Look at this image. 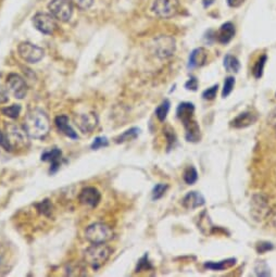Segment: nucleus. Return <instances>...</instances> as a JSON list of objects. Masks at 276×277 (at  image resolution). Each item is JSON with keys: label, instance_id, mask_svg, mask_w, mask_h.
<instances>
[{"label": "nucleus", "instance_id": "obj_1", "mask_svg": "<svg viewBox=\"0 0 276 277\" xmlns=\"http://www.w3.org/2000/svg\"><path fill=\"white\" fill-rule=\"evenodd\" d=\"M23 127L31 138L43 139L50 132V120L44 111L35 109L27 114Z\"/></svg>", "mask_w": 276, "mask_h": 277}, {"label": "nucleus", "instance_id": "obj_2", "mask_svg": "<svg viewBox=\"0 0 276 277\" xmlns=\"http://www.w3.org/2000/svg\"><path fill=\"white\" fill-rule=\"evenodd\" d=\"M195 107L191 102H182L179 104L176 110L177 118L183 122L186 130V139L188 141L196 143L200 138V128L194 118Z\"/></svg>", "mask_w": 276, "mask_h": 277}, {"label": "nucleus", "instance_id": "obj_3", "mask_svg": "<svg viewBox=\"0 0 276 277\" xmlns=\"http://www.w3.org/2000/svg\"><path fill=\"white\" fill-rule=\"evenodd\" d=\"M112 249L105 243H93L84 251V262L93 269H99L104 264L110 259Z\"/></svg>", "mask_w": 276, "mask_h": 277}, {"label": "nucleus", "instance_id": "obj_4", "mask_svg": "<svg viewBox=\"0 0 276 277\" xmlns=\"http://www.w3.org/2000/svg\"><path fill=\"white\" fill-rule=\"evenodd\" d=\"M5 135L7 137L9 144L14 149H24L29 147L30 140L29 135L25 132L24 127L19 126L15 123H6L5 124Z\"/></svg>", "mask_w": 276, "mask_h": 277}, {"label": "nucleus", "instance_id": "obj_5", "mask_svg": "<svg viewBox=\"0 0 276 277\" xmlns=\"http://www.w3.org/2000/svg\"><path fill=\"white\" fill-rule=\"evenodd\" d=\"M113 236V229L105 223H94L85 230V238L92 243H106L110 241Z\"/></svg>", "mask_w": 276, "mask_h": 277}, {"label": "nucleus", "instance_id": "obj_6", "mask_svg": "<svg viewBox=\"0 0 276 277\" xmlns=\"http://www.w3.org/2000/svg\"><path fill=\"white\" fill-rule=\"evenodd\" d=\"M48 10L56 20L68 22L73 15V5L71 0H51Z\"/></svg>", "mask_w": 276, "mask_h": 277}, {"label": "nucleus", "instance_id": "obj_7", "mask_svg": "<svg viewBox=\"0 0 276 277\" xmlns=\"http://www.w3.org/2000/svg\"><path fill=\"white\" fill-rule=\"evenodd\" d=\"M179 9H181V4L178 0H155L152 5L153 14L161 19L175 17Z\"/></svg>", "mask_w": 276, "mask_h": 277}, {"label": "nucleus", "instance_id": "obj_8", "mask_svg": "<svg viewBox=\"0 0 276 277\" xmlns=\"http://www.w3.org/2000/svg\"><path fill=\"white\" fill-rule=\"evenodd\" d=\"M269 212V204L264 195H253L250 201V215L256 222H260L267 216Z\"/></svg>", "mask_w": 276, "mask_h": 277}, {"label": "nucleus", "instance_id": "obj_9", "mask_svg": "<svg viewBox=\"0 0 276 277\" xmlns=\"http://www.w3.org/2000/svg\"><path fill=\"white\" fill-rule=\"evenodd\" d=\"M153 53L160 59H168L174 55L175 41L170 36H159L152 45Z\"/></svg>", "mask_w": 276, "mask_h": 277}, {"label": "nucleus", "instance_id": "obj_10", "mask_svg": "<svg viewBox=\"0 0 276 277\" xmlns=\"http://www.w3.org/2000/svg\"><path fill=\"white\" fill-rule=\"evenodd\" d=\"M18 53L24 61L29 63H37L40 62L44 58V50L36 46V45L24 42L19 45L18 47Z\"/></svg>", "mask_w": 276, "mask_h": 277}, {"label": "nucleus", "instance_id": "obj_11", "mask_svg": "<svg viewBox=\"0 0 276 277\" xmlns=\"http://www.w3.org/2000/svg\"><path fill=\"white\" fill-rule=\"evenodd\" d=\"M33 24L37 31L46 35L54 34L57 29L56 19L51 15L44 14V12H38L34 16Z\"/></svg>", "mask_w": 276, "mask_h": 277}, {"label": "nucleus", "instance_id": "obj_12", "mask_svg": "<svg viewBox=\"0 0 276 277\" xmlns=\"http://www.w3.org/2000/svg\"><path fill=\"white\" fill-rule=\"evenodd\" d=\"M7 90L17 99H23L28 93L27 83L23 77L16 73H11L7 77Z\"/></svg>", "mask_w": 276, "mask_h": 277}, {"label": "nucleus", "instance_id": "obj_13", "mask_svg": "<svg viewBox=\"0 0 276 277\" xmlns=\"http://www.w3.org/2000/svg\"><path fill=\"white\" fill-rule=\"evenodd\" d=\"M74 123L79 127V130L84 133L88 134L92 133L98 125V117L95 112H88V113H80L76 114L74 117Z\"/></svg>", "mask_w": 276, "mask_h": 277}, {"label": "nucleus", "instance_id": "obj_14", "mask_svg": "<svg viewBox=\"0 0 276 277\" xmlns=\"http://www.w3.org/2000/svg\"><path fill=\"white\" fill-rule=\"evenodd\" d=\"M79 200L82 204L87 205V207L96 208L101 200V194L97 188L86 187L81 190Z\"/></svg>", "mask_w": 276, "mask_h": 277}, {"label": "nucleus", "instance_id": "obj_15", "mask_svg": "<svg viewBox=\"0 0 276 277\" xmlns=\"http://www.w3.org/2000/svg\"><path fill=\"white\" fill-rule=\"evenodd\" d=\"M55 124L58 128V131L61 132L63 135H66L67 137L72 139H78L79 136L76 132L73 130L72 126L69 124V118L67 115H59L55 119Z\"/></svg>", "mask_w": 276, "mask_h": 277}, {"label": "nucleus", "instance_id": "obj_16", "mask_svg": "<svg viewBox=\"0 0 276 277\" xmlns=\"http://www.w3.org/2000/svg\"><path fill=\"white\" fill-rule=\"evenodd\" d=\"M61 159H62V151L60 149H58V148L45 151L42 154V161L51 163V169H50L51 173H55L58 169H59Z\"/></svg>", "mask_w": 276, "mask_h": 277}, {"label": "nucleus", "instance_id": "obj_17", "mask_svg": "<svg viewBox=\"0 0 276 277\" xmlns=\"http://www.w3.org/2000/svg\"><path fill=\"white\" fill-rule=\"evenodd\" d=\"M236 33L235 25L232 22L224 23L216 34V40L219 43L226 45L233 40Z\"/></svg>", "mask_w": 276, "mask_h": 277}, {"label": "nucleus", "instance_id": "obj_18", "mask_svg": "<svg viewBox=\"0 0 276 277\" xmlns=\"http://www.w3.org/2000/svg\"><path fill=\"white\" fill-rule=\"evenodd\" d=\"M208 59V53L204 48L200 47L195 49L189 56V60H188V68L189 69H195L202 67L203 64H205Z\"/></svg>", "mask_w": 276, "mask_h": 277}, {"label": "nucleus", "instance_id": "obj_19", "mask_svg": "<svg viewBox=\"0 0 276 277\" xmlns=\"http://www.w3.org/2000/svg\"><path fill=\"white\" fill-rule=\"evenodd\" d=\"M205 200L201 194H199L197 191H190L186 195L183 199V205L184 208L188 210H194L199 207H202Z\"/></svg>", "mask_w": 276, "mask_h": 277}, {"label": "nucleus", "instance_id": "obj_20", "mask_svg": "<svg viewBox=\"0 0 276 277\" xmlns=\"http://www.w3.org/2000/svg\"><path fill=\"white\" fill-rule=\"evenodd\" d=\"M255 121H256L255 114H253L252 112L246 111L237 115V117L230 122V125L235 128H245L255 123Z\"/></svg>", "mask_w": 276, "mask_h": 277}, {"label": "nucleus", "instance_id": "obj_21", "mask_svg": "<svg viewBox=\"0 0 276 277\" xmlns=\"http://www.w3.org/2000/svg\"><path fill=\"white\" fill-rule=\"evenodd\" d=\"M235 263H236V259H227L221 262H207L204 264V266L212 270H223L235 265Z\"/></svg>", "mask_w": 276, "mask_h": 277}, {"label": "nucleus", "instance_id": "obj_22", "mask_svg": "<svg viewBox=\"0 0 276 277\" xmlns=\"http://www.w3.org/2000/svg\"><path fill=\"white\" fill-rule=\"evenodd\" d=\"M224 67H225L228 72L237 73L240 70V63L236 57L232 55H227L224 58Z\"/></svg>", "mask_w": 276, "mask_h": 277}, {"label": "nucleus", "instance_id": "obj_23", "mask_svg": "<svg viewBox=\"0 0 276 277\" xmlns=\"http://www.w3.org/2000/svg\"><path fill=\"white\" fill-rule=\"evenodd\" d=\"M139 134V130L136 127H133V128H130V130H127L126 132H124L122 135H120L119 137L115 138V143L117 144H122V143H125V141H128V140H132V139H135Z\"/></svg>", "mask_w": 276, "mask_h": 277}, {"label": "nucleus", "instance_id": "obj_24", "mask_svg": "<svg viewBox=\"0 0 276 277\" xmlns=\"http://www.w3.org/2000/svg\"><path fill=\"white\" fill-rule=\"evenodd\" d=\"M170 101L164 100L161 105H160L156 109V117L160 122H164L166 117H168V113L170 111Z\"/></svg>", "mask_w": 276, "mask_h": 277}, {"label": "nucleus", "instance_id": "obj_25", "mask_svg": "<svg viewBox=\"0 0 276 277\" xmlns=\"http://www.w3.org/2000/svg\"><path fill=\"white\" fill-rule=\"evenodd\" d=\"M266 59H267L266 56L263 55L259 58L258 61L255 62L253 70H252V73H253V76L255 77V79H260V77L263 75V71H264V66H265Z\"/></svg>", "mask_w": 276, "mask_h": 277}, {"label": "nucleus", "instance_id": "obj_26", "mask_svg": "<svg viewBox=\"0 0 276 277\" xmlns=\"http://www.w3.org/2000/svg\"><path fill=\"white\" fill-rule=\"evenodd\" d=\"M5 117L10 119H18L21 113V106L20 105H12L10 107H6L2 110Z\"/></svg>", "mask_w": 276, "mask_h": 277}, {"label": "nucleus", "instance_id": "obj_27", "mask_svg": "<svg viewBox=\"0 0 276 277\" xmlns=\"http://www.w3.org/2000/svg\"><path fill=\"white\" fill-rule=\"evenodd\" d=\"M184 180H185V183L188 184V185H192V184H195L197 182V180H198V173H197L195 167L189 166L188 169L185 171Z\"/></svg>", "mask_w": 276, "mask_h": 277}, {"label": "nucleus", "instance_id": "obj_28", "mask_svg": "<svg viewBox=\"0 0 276 277\" xmlns=\"http://www.w3.org/2000/svg\"><path fill=\"white\" fill-rule=\"evenodd\" d=\"M36 208L40 213L46 216H50L51 212H53V204H51V202L48 200V199H45L44 201L37 203Z\"/></svg>", "mask_w": 276, "mask_h": 277}, {"label": "nucleus", "instance_id": "obj_29", "mask_svg": "<svg viewBox=\"0 0 276 277\" xmlns=\"http://www.w3.org/2000/svg\"><path fill=\"white\" fill-rule=\"evenodd\" d=\"M235 86V79L233 76H228L225 79V82H224V86L222 90V97L226 98L227 96L232 93V90Z\"/></svg>", "mask_w": 276, "mask_h": 277}, {"label": "nucleus", "instance_id": "obj_30", "mask_svg": "<svg viewBox=\"0 0 276 277\" xmlns=\"http://www.w3.org/2000/svg\"><path fill=\"white\" fill-rule=\"evenodd\" d=\"M169 186L166 184H158L155 186V188L152 190V199L153 200H159V199H161L164 194L168 190Z\"/></svg>", "mask_w": 276, "mask_h": 277}, {"label": "nucleus", "instance_id": "obj_31", "mask_svg": "<svg viewBox=\"0 0 276 277\" xmlns=\"http://www.w3.org/2000/svg\"><path fill=\"white\" fill-rule=\"evenodd\" d=\"M152 268V265L150 264L149 260H148V255L145 254L142 259L138 261L137 267H136V272H143V270H148Z\"/></svg>", "mask_w": 276, "mask_h": 277}, {"label": "nucleus", "instance_id": "obj_32", "mask_svg": "<svg viewBox=\"0 0 276 277\" xmlns=\"http://www.w3.org/2000/svg\"><path fill=\"white\" fill-rule=\"evenodd\" d=\"M217 89H219V85H213L212 87H210L208 89H205L202 93V98L205 100H213L216 97V93Z\"/></svg>", "mask_w": 276, "mask_h": 277}, {"label": "nucleus", "instance_id": "obj_33", "mask_svg": "<svg viewBox=\"0 0 276 277\" xmlns=\"http://www.w3.org/2000/svg\"><path fill=\"white\" fill-rule=\"evenodd\" d=\"M109 145V141L107 139V137H96L93 141V144L91 146V148L93 150H98L100 149V148H104V147H107Z\"/></svg>", "mask_w": 276, "mask_h": 277}, {"label": "nucleus", "instance_id": "obj_34", "mask_svg": "<svg viewBox=\"0 0 276 277\" xmlns=\"http://www.w3.org/2000/svg\"><path fill=\"white\" fill-rule=\"evenodd\" d=\"M164 134L166 139H168V150H170L171 147H173V145H174V143L176 141L175 134L173 133V131H171L170 128H165Z\"/></svg>", "mask_w": 276, "mask_h": 277}, {"label": "nucleus", "instance_id": "obj_35", "mask_svg": "<svg viewBox=\"0 0 276 277\" xmlns=\"http://www.w3.org/2000/svg\"><path fill=\"white\" fill-rule=\"evenodd\" d=\"M72 2L75 4V6L78 8L82 10H86L92 7L94 0H72Z\"/></svg>", "mask_w": 276, "mask_h": 277}, {"label": "nucleus", "instance_id": "obj_36", "mask_svg": "<svg viewBox=\"0 0 276 277\" xmlns=\"http://www.w3.org/2000/svg\"><path fill=\"white\" fill-rule=\"evenodd\" d=\"M272 249H273V244L271 242H266V241L259 242L258 246H256V251H258L259 253H265Z\"/></svg>", "mask_w": 276, "mask_h": 277}, {"label": "nucleus", "instance_id": "obj_37", "mask_svg": "<svg viewBox=\"0 0 276 277\" xmlns=\"http://www.w3.org/2000/svg\"><path fill=\"white\" fill-rule=\"evenodd\" d=\"M255 273H256V275H259V276H268L269 275L268 268L264 263H259L258 265H256Z\"/></svg>", "mask_w": 276, "mask_h": 277}, {"label": "nucleus", "instance_id": "obj_38", "mask_svg": "<svg viewBox=\"0 0 276 277\" xmlns=\"http://www.w3.org/2000/svg\"><path fill=\"white\" fill-rule=\"evenodd\" d=\"M8 263H7V257L5 255V252L3 251V248L0 249V270H4V272H8ZM9 269V268H8ZM2 274V272H0Z\"/></svg>", "mask_w": 276, "mask_h": 277}, {"label": "nucleus", "instance_id": "obj_39", "mask_svg": "<svg viewBox=\"0 0 276 277\" xmlns=\"http://www.w3.org/2000/svg\"><path fill=\"white\" fill-rule=\"evenodd\" d=\"M0 146H2L5 150L12 151V148H11V146L9 144L7 137H6L5 133H3L2 131H0Z\"/></svg>", "mask_w": 276, "mask_h": 277}, {"label": "nucleus", "instance_id": "obj_40", "mask_svg": "<svg viewBox=\"0 0 276 277\" xmlns=\"http://www.w3.org/2000/svg\"><path fill=\"white\" fill-rule=\"evenodd\" d=\"M185 87L189 89V90H197L198 88V81L196 77H191L187 81V83L185 84Z\"/></svg>", "mask_w": 276, "mask_h": 277}, {"label": "nucleus", "instance_id": "obj_41", "mask_svg": "<svg viewBox=\"0 0 276 277\" xmlns=\"http://www.w3.org/2000/svg\"><path fill=\"white\" fill-rule=\"evenodd\" d=\"M243 2H245V0H227V4L229 7L238 8L243 4Z\"/></svg>", "mask_w": 276, "mask_h": 277}, {"label": "nucleus", "instance_id": "obj_42", "mask_svg": "<svg viewBox=\"0 0 276 277\" xmlns=\"http://www.w3.org/2000/svg\"><path fill=\"white\" fill-rule=\"evenodd\" d=\"M272 224H273V226L276 227V213H275V215L272 218Z\"/></svg>", "mask_w": 276, "mask_h": 277}]
</instances>
